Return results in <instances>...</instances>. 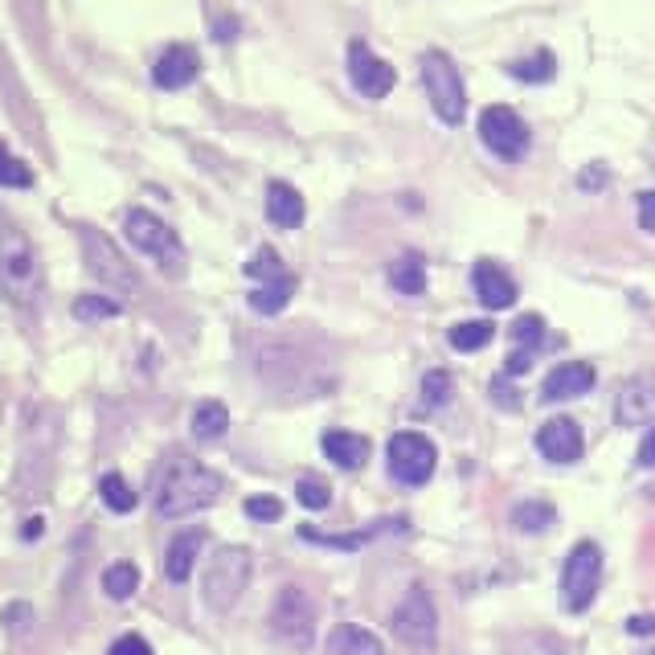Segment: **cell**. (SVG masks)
Segmentation results:
<instances>
[{
  "mask_svg": "<svg viewBox=\"0 0 655 655\" xmlns=\"http://www.w3.org/2000/svg\"><path fill=\"white\" fill-rule=\"evenodd\" d=\"M390 287L397 295H423L426 292V262L418 254H402L390 262Z\"/></svg>",
  "mask_w": 655,
  "mask_h": 655,
  "instance_id": "24",
  "label": "cell"
},
{
  "mask_svg": "<svg viewBox=\"0 0 655 655\" xmlns=\"http://www.w3.org/2000/svg\"><path fill=\"white\" fill-rule=\"evenodd\" d=\"M214 37H218V42H233V37H238V21H233V17L214 21Z\"/></svg>",
  "mask_w": 655,
  "mask_h": 655,
  "instance_id": "45",
  "label": "cell"
},
{
  "mask_svg": "<svg viewBox=\"0 0 655 655\" xmlns=\"http://www.w3.org/2000/svg\"><path fill=\"white\" fill-rule=\"evenodd\" d=\"M528 369H533V349L509 352V364H504V373H509V378H521V373H528Z\"/></svg>",
  "mask_w": 655,
  "mask_h": 655,
  "instance_id": "41",
  "label": "cell"
},
{
  "mask_svg": "<svg viewBox=\"0 0 655 655\" xmlns=\"http://www.w3.org/2000/svg\"><path fill=\"white\" fill-rule=\"evenodd\" d=\"M640 463L652 467V471H655V430L640 443Z\"/></svg>",
  "mask_w": 655,
  "mask_h": 655,
  "instance_id": "46",
  "label": "cell"
},
{
  "mask_svg": "<svg viewBox=\"0 0 655 655\" xmlns=\"http://www.w3.org/2000/svg\"><path fill=\"white\" fill-rule=\"evenodd\" d=\"M42 528H45L42 516H30V521H25V528H21V537H25V541H37V537H42Z\"/></svg>",
  "mask_w": 655,
  "mask_h": 655,
  "instance_id": "47",
  "label": "cell"
},
{
  "mask_svg": "<svg viewBox=\"0 0 655 655\" xmlns=\"http://www.w3.org/2000/svg\"><path fill=\"white\" fill-rule=\"evenodd\" d=\"M0 185L4 189H30L33 185V168L25 161H17L4 144H0Z\"/></svg>",
  "mask_w": 655,
  "mask_h": 655,
  "instance_id": "31",
  "label": "cell"
},
{
  "mask_svg": "<svg viewBox=\"0 0 655 655\" xmlns=\"http://www.w3.org/2000/svg\"><path fill=\"white\" fill-rule=\"evenodd\" d=\"M295 287H299V279H295V275H283V279H271V283H259V287L250 292V307H254L259 316H279L283 307L292 304Z\"/></svg>",
  "mask_w": 655,
  "mask_h": 655,
  "instance_id": "22",
  "label": "cell"
},
{
  "mask_svg": "<svg viewBox=\"0 0 655 655\" xmlns=\"http://www.w3.org/2000/svg\"><path fill=\"white\" fill-rule=\"evenodd\" d=\"M324 455L332 459L340 471H361L373 455V443L364 435H352V430H328L324 435Z\"/></svg>",
  "mask_w": 655,
  "mask_h": 655,
  "instance_id": "19",
  "label": "cell"
},
{
  "mask_svg": "<svg viewBox=\"0 0 655 655\" xmlns=\"http://www.w3.org/2000/svg\"><path fill=\"white\" fill-rule=\"evenodd\" d=\"M640 226H643L647 233L655 230V189L640 193Z\"/></svg>",
  "mask_w": 655,
  "mask_h": 655,
  "instance_id": "42",
  "label": "cell"
},
{
  "mask_svg": "<svg viewBox=\"0 0 655 655\" xmlns=\"http://www.w3.org/2000/svg\"><path fill=\"white\" fill-rule=\"evenodd\" d=\"M221 495V476L209 471L197 459H168L164 471L156 476V516L164 521H181L193 512H205L209 504H218Z\"/></svg>",
  "mask_w": 655,
  "mask_h": 655,
  "instance_id": "1",
  "label": "cell"
},
{
  "mask_svg": "<svg viewBox=\"0 0 655 655\" xmlns=\"http://www.w3.org/2000/svg\"><path fill=\"white\" fill-rule=\"evenodd\" d=\"M512 524H516V533H524V537H537V533L557 524V509L549 500H521L512 509Z\"/></svg>",
  "mask_w": 655,
  "mask_h": 655,
  "instance_id": "23",
  "label": "cell"
},
{
  "mask_svg": "<svg viewBox=\"0 0 655 655\" xmlns=\"http://www.w3.org/2000/svg\"><path fill=\"white\" fill-rule=\"evenodd\" d=\"M512 340H516V349H537L541 340H545V320L541 316H521V320L512 324Z\"/></svg>",
  "mask_w": 655,
  "mask_h": 655,
  "instance_id": "35",
  "label": "cell"
},
{
  "mask_svg": "<svg viewBox=\"0 0 655 655\" xmlns=\"http://www.w3.org/2000/svg\"><path fill=\"white\" fill-rule=\"evenodd\" d=\"M266 218L275 221L279 230H299L304 226V197L287 181H271L266 189Z\"/></svg>",
  "mask_w": 655,
  "mask_h": 655,
  "instance_id": "20",
  "label": "cell"
},
{
  "mask_svg": "<svg viewBox=\"0 0 655 655\" xmlns=\"http://www.w3.org/2000/svg\"><path fill=\"white\" fill-rule=\"evenodd\" d=\"M480 140L492 148L500 161H521L528 152V123L512 107H483L480 116Z\"/></svg>",
  "mask_w": 655,
  "mask_h": 655,
  "instance_id": "11",
  "label": "cell"
},
{
  "mask_svg": "<svg viewBox=\"0 0 655 655\" xmlns=\"http://www.w3.org/2000/svg\"><path fill=\"white\" fill-rule=\"evenodd\" d=\"M205 549V528H185V533H176L173 545H168V554H164V574H168V582H189L193 566H197V557Z\"/></svg>",
  "mask_w": 655,
  "mask_h": 655,
  "instance_id": "18",
  "label": "cell"
},
{
  "mask_svg": "<svg viewBox=\"0 0 655 655\" xmlns=\"http://www.w3.org/2000/svg\"><path fill=\"white\" fill-rule=\"evenodd\" d=\"M247 516L250 521H259V524H275L279 516H283V500H275V495H250L247 504Z\"/></svg>",
  "mask_w": 655,
  "mask_h": 655,
  "instance_id": "36",
  "label": "cell"
},
{
  "mask_svg": "<svg viewBox=\"0 0 655 655\" xmlns=\"http://www.w3.org/2000/svg\"><path fill=\"white\" fill-rule=\"evenodd\" d=\"M328 655H385V647H381V640L373 631H364V626L357 623H345L328 635Z\"/></svg>",
  "mask_w": 655,
  "mask_h": 655,
  "instance_id": "21",
  "label": "cell"
},
{
  "mask_svg": "<svg viewBox=\"0 0 655 655\" xmlns=\"http://www.w3.org/2000/svg\"><path fill=\"white\" fill-rule=\"evenodd\" d=\"M123 307L116 299H107V295H78L74 299V320L83 324H99V320H116Z\"/></svg>",
  "mask_w": 655,
  "mask_h": 655,
  "instance_id": "30",
  "label": "cell"
},
{
  "mask_svg": "<svg viewBox=\"0 0 655 655\" xmlns=\"http://www.w3.org/2000/svg\"><path fill=\"white\" fill-rule=\"evenodd\" d=\"M4 623H9L13 635H25L33 626V607L30 602H9V607H4Z\"/></svg>",
  "mask_w": 655,
  "mask_h": 655,
  "instance_id": "38",
  "label": "cell"
},
{
  "mask_svg": "<svg viewBox=\"0 0 655 655\" xmlns=\"http://www.w3.org/2000/svg\"><path fill=\"white\" fill-rule=\"evenodd\" d=\"M537 451L549 459V463H578L586 451L582 426L574 418H549V423L537 430Z\"/></svg>",
  "mask_w": 655,
  "mask_h": 655,
  "instance_id": "13",
  "label": "cell"
},
{
  "mask_svg": "<svg viewBox=\"0 0 655 655\" xmlns=\"http://www.w3.org/2000/svg\"><path fill=\"white\" fill-rule=\"evenodd\" d=\"M123 233H128V242L140 250V254L161 262V271H168V275H181V271H185V247H181L176 230H168L156 214L128 209V214H123Z\"/></svg>",
  "mask_w": 655,
  "mask_h": 655,
  "instance_id": "4",
  "label": "cell"
},
{
  "mask_svg": "<svg viewBox=\"0 0 655 655\" xmlns=\"http://www.w3.org/2000/svg\"><path fill=\"white\" fill-rule=\"evenodd\" d=\"M271 631L287 647L307 652L312 640H316V598L307 594L304 586H283L275 607H271Z\"/></svg>",
  "mask_w": 655,
  "mask_h": 655,
  "instance_id": "8",
  "label": "cell"
},
{
  "mask_svg": "<svg viewBox=\"0 0 655 655\" xmlns=\"http://www.w3.org/2000/svg\"><path fill=\"white\" fill-rule=\"evenodd\" d=\"M0 287L17 307H33L42 299V262L37 250L13 221H0Z\"/></svg>",
  "mask_w": 655,
  "mask_h": 655,
  "instance_id": "2",
  "label": "cell"
},
{
  "mask_svg": "<svg viewBox=\"0 0 655 655\" xmlns=\"http://www.w3.org/2000/svg\"><path fill=\"white\" fill-rule=\"evenodd\" d=\"M99 495H102V504L111 512H131L135 504H140V495L131 492V483L119 476V471H107L99 480Z\"/></svg>",
  "mask_w": 655,
  "mask_h": 655,
  "instance_id": "29",
  "label": "cell"
},
{
  "mask_svg": "<svg viewBox=\"0 0 655 655\" xmlns=\"http://www.w3.org/2000/svg\"><path fill=\"white\" fill-rule=\"evenodd\" d=\"M107 655H152V647H148L144 635H119V640L107 647Z\"/></svg>",
  "mask_w": 655,
  "mask_h": 655,
  "instance_id": "39",
  "label": "cell"
},
{
  "mask_svg": "<svg viewBox=\"0 0 655 655\" xmlns=\"http://www.w3.org/2000/svg\"><path fill=\"white\" fill-rule=\"evenodd\" d=\"M250 549L242 545H221L218 554L209 557V566H205V578H201V594H205V607L214 614H230L238 607V598L242 590L250 586Z\"/></svg>",
  "mask_w": 655,
  "mask_h": 655,
  "instance_id": "3",
  "label": "cell"
},
{
  "mask_svg": "<svg viewBox=\"0 0 655 655\" xmlns=\"http://www.w3.org/2000/svg\"><path fill=\"white\" fill-rule=\"evenodd\" d=\"M247 275L254 279V283H271V279H283L287 271H283V259H279L271 247H259L254 254H250L247 262Z\"/></svg>",
  "mask_w": 655,
  "mask_h": 655,
  "instance_id": "32",
  "label": "cell"
},
{
  "mask_svg": "<svg viewBox=\"0 0 655 655\" xmlns=\"http://www.w3.org/2000/svg\"><path fill=\"white\" fill-rule=\"evenodd\" d=\"M594 381H598L594 364L566 361V364H557L554 373L545 378V385H541V397H545V402H569V397H582V393L594 390Z\"/></svg>",
  "mask_w": 655,
  "mask_h": 655,
  "instance_id": "17",
  "label": "cell"
},
{
  "mask_svg": "<svg viewBox=\"0 0 655 655\" xmlns=\"http://www.w3.org/2000/svg\"><path fill=\"white\" fill-rule=\"evenodd\" d=\"M492 402L500 410H516V406H521V397H516V390L509 385V378H495L492 381Z\"/></svg>",
  "mask_w": 655,
  "mask_h": 655,
  "instance_id": "40",
  "label": "cell"
},
{
  "mask_svg": "<svg viewBox=\"0 0 655 655\" xmlns=\"http://www.w3.org/2000/svg\"><path fill=\"white\" fill-rule=\"evenodd\" d=\"M423 83L426 95H430V107L443 123H463L467 116V90L463 78H459V66H455L443 50H426L423 54Z\"/></svg>",
  "mask_w": 655,
  "mask_h": 655,
  "instance_id": "6",
  "label": "cell"
},
{
  "mask_svg": "<svg viewBox=\"0 0 655 655\" xmlns=\"http://www.w3.org/2000/svg\"><path fill=\"white\" fill-rule=\"evenodd\" d=\"M607 181H611V173H607L602 164H590V168H586V173L578 176V185H582V189H602Z\"/></svg>",
  "mask_w": 655,
  "mask_h": 655,
  "instance_id": "43",
  "label": "cell"
},
{
  "mask_svg": "<svg viewBox=\"0 0 655 655\" xmlns=\"http://www.w3.org/2000/svg\"><path fill=\"white\" fill-rule=\"evenodd\" d=\"M619 426H647L655 423V373H640L619 390V406H614Z\"/></svg>",
  "mask_w": 655,
  "mask_h": 655,
  "instance_id": "15",
  "label": "cell"
},
{
  "mask_svg": "<svg viewBox=\"0 0 655 655\" xmlns=\"http://www.w3.org/2000/svg\"><path fill=\"white\" fill-rule=\"evenodd\" d=\"M451 390H455V381L447 369H430V373L423 378V402L430 410L447 406V402H451Z\"/></svg>",
  "mask_w": 655,
  "mask_h": 655,
  "instance_id": "33",
  "label": "cell"
},
{
  "mask_svg": "<svg viewBox=\"0 0 655 655\" xmlns=\"http://www.w3.org/2000/svg\"><path fill=\"white\" fill-rule=\"evenodd\" d=\"M385 463H390V476L402 488H423L435 476L438 451L435 443L426 435H418V430H397L390 438V447H385Z\"/></svg>",
  "mask_w": 655,
  "mask_h": 655,
  "instance_id": "9",
  "label": "cell"
},
{
  "mask_svg": "<svg viewBox=\"0 0 655 655\" xmlns=\"http://www.w3.org/2000/svg\"><path fill=\"white\" fill-rule=\"evenodd\" d=\"M495 324L492 320H463L451 328V349L455 352H480L492 345Z\"/></svg>",
  "mask_w": 655,
  "mask_h": 655,
  "instance_id": "27",
  "label": "cell"
},
{
  "mask_svg": "<svg viewBox=\"0 0 655 655\" xmlns=\"http://www.w3.org/2000/svg\"><path fill=\"white\" fill-rule=\"evenodd\" d=\"M78 242H83V254H87V271L99 279L102 287H111V292L119 295H140L135 266L119 254V247L107 233H99L95 226H83V230H78Z\"/></svg>",
  "mask_w": 655,
  "mask_h": 655,
  "instance_id": "7",
  "label": "cell"
},
{
  "mask_svg": "<svg viewBox=\"0 0 655 655\" xmlns=\"http://www.w3.org/2000/svg\"><path fill=\"white\" fill-rule=\"evenodd\" d=\"M349 83L361 90L364 99H385L397 83V74L385 58H378L364 42L349 45Z\"/></svg>",
  "mask_w": 655,
  "mask_h": 655,
  "instance_id": "12",
  "label": "cell"
},
{
  "mask_svg": "<svg viewBox=\"0 0 655 655\" xmlns=\"http://www.w3.org/2000/svg\"><path fill=\"white\" fill-rule=\"evenodd\" d=\"M471 287L480 295L483 307H492V312H504V307L516 304V283L512 275L492 259H480L476 262V271H471Z\"/></svg>",
  "mask_w": 655,
  "mask_h": 655,
  "instance_id": "16",
  "label": "cell"
},
{
  "mask_svg": "<svg viewBox=\"0 0 655 655\" xmlns=\"http://www.w3.org/2000/svg\"><path fill=\"white\" fill-rule=\"evenodd\" d=\"M299 537L304 541H316V545H328V549H361L369 533H345V537H328V533H316V528H299Z\"/></svg>",
  "mask_w": 655,
  "mask_h": 655,
  "instance_id": "37",
  "label": "cell"
},
{
  "mask_svg": "<svg viewBox=\"0 0 655 655\" xmlns=\"http://www.w3.org/2000/svg\"><path fill=\"white\" fill-rule=\"evenodd\" d=\"M295 500L312 512H324L328 504H332V488H328L324 480H312V476H307V480L295 483Z\"/></svg>",
  "mask_w": 655,
  "mask_h": 655,
  "instance_id": "34",
  "label": "cell"
},
{
  "mask_svg": "<svg viewBox=\"0 0 655 655\" xmlns=\"http://www.w3.org/2000/svg\"><path fill=\"white\" fill-rule=\"evenodd\" d=\"M201 74V58H197V50L185 42L168 45L161 58H156V66H152V83L161 90H185Z\"/></svg>",
  "mask_w": 655,
  "mask_h": 655,
  "instance_id": "14",
  "label": "cell"
},
{
  "mask_svg": "<svg viewBox=\"0 0 655 655\" xmlns=\"http://www.w3.org/2000/svg\"><path fill=\"white\" fill-rule=\"evenodd\" d=\"M626 635H655V611L626 619Z\"/></svg>",
  "mask_w": 655,
  "mask_h": 655,
  "instance_id": "44",
  "label": "cell"
},
{
  "mask_svg": "<svg viewBox=\"0 0 655 655\" xmlns=\"http://www.w3.org/2000/svg\"><path fill=\"white\" fill-rule=\"evenodd\" d=\"M230 430V410L221 406V402H197L193 410V435L201 438V443H218L221 435Z\"/></svg>",
  "mask_w": 655,
  "mask_h": 655,
  "instance_id": "25",
  "label": "cell"
},
{
  "mask_svg": "<svg viewBox=\"0 0 655 655\" xmlns=\"http://www.w3.org/2000/svg\"><path fill=\"white\" fill-rule=\"evenodd\" d=\"M598 582H602V549L594 541H578L561 566V611H590V602L598 598Z\"/></svg>",
  "mask_w": 655,
  "mask_h": 655,
  "instance_id": "5",
  "label": "cell"
},
{
  "mask_svg": "<svg viewBox=\"0 0 655 655\" xmlns=\"http://www.w3.org/2000/svg\"><path fill=\"white\" fill-rule=\"evenodd\" d=\"M397 643H406L414 652H435L438 643V611L423 586H410V594L397 602V611L390 619Z\"/></svg>",
  "mask_w": 655,
  "mask_h": 655,
  "instance_id": "10",
  "label": "cell"
},
{
  "mask_svg": "<svg viewBox=\"0 0 655 655\" xmlns=\"http://www.w3.org/2000/svg\"><path fill=\"white\" fill-rule=\"evenodd\" d=\"M509 74H512V78H516V83H533V87H541V83H554V74H557V58H554V50H537L533 58L512 62Z\"/></svg>",
  "mask_w": 655,
  "mask_h": 655,
  "instance_id": "26",
  "label": "cell"
},
{
  "mask_svg": "<svg viewBox=\"0 0 655 655\" xmlns=\"http://www.w3.org/2000/svg\"><path fill=\"white\" fill-rule=\"evenodd\" d=\"M102 590H107V598H116V602H128V598L140 590V569L131 566V561L107 566L102 569Z\"/></svg>",
  "mask_w": 655,
  "mask_h": 655,
  "instance_id": "28",
  "label": "cell"
}]
</instances>
